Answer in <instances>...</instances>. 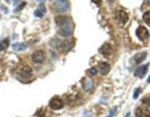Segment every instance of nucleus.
<instances>
[{
  "mask_svg": "<svg viewBox=\"0 0 150 117\" xmlns=\"http://www.w3.org/2000/svg\"><path fill=\"white\" fill-rule=\"evenodd\" d=\"M68 18H65V16H56L55 18V23H56V25H59V26H60V25L64 23L65 20H66Z\"/></svg>",
  "mask_w": 150,
  "mask_h": 117,
  "instance_id": "nucleus-17",
  "label": "nucleus"
},
{
  "mask_svg": "<svg viewBox=\"0 0 150 117\" xmlns=\"http://www.w3.org/2000/svg\"><path fill=\"white\" fill-rule=\"evenodd\" d=\"M13 49H14L15 51H23V50L26 49V45H25V44H14Z\"/></svg>",
  "mask_w": 150,
  "mask_h": 117,
  "instance_id": "nucleus-15",
  "label": "nucleus"
},
{
  "mask_svg": "<svg viewBox=\"0 0 150 117\" xmlns=\"http://www.w3.org/2000/svg\"><path fill=\"white\" fill-rule=\"evenodd\" d=\"M49 106H50V109H53V110H61L63 107H64V102H63V100L60 97H53V99L49 101Z\"/></svg>",
  "mask_w": 150,
  "mask_h": 117,
  "instance_id": "nucleus-4",
  "label": "nucleus"
},
{
  "mask_svg": "<svg viewBox=\"0 0 150 117\" xmlns=\"http://www.w3.org/2000/svg\"><path fill=\"white\" fill-rule=\"evenodd\" d=\"M149 69V64H145L143 66H140V67H138L135 70V75L138 77H144V75L146 74V71H148Z\"/></svg>",
  "mask_w": 150,
  "mask_h": 117,
  "instance_id": "nucleus-10",
  "label": "nucleus"
},
{
  "mask_svg": "<svg viewBox=\"0 0 150 117\" xmlns=\"http://www.w3.org/2000/svg\"><path fill=\"white\" fill-rule=\"evenodd\" d=\"M125 117H130V113H126V116H125Z\"/></svg>",
  "mask_w": 150,
  "mask_h": 117,
  "instance_id": "nucleus-24",
  "label": "nucleus"
},
{
  "mask_svg": "<svg viewBox=\"0 0 150 117\" xmlns=\"http://www.w3.org/2000/svg\"><path fill=\"white\" fill-rule=\"evenodd\" d=\"M136 117H150V111L145 107H139L135 111Z\"/></svg>",
  "mask_w": 150,
  "mask_h": 117,
  "instance_id": "nucleus-9",
  "label": "nucleus"
},
{
  "mask_svg": "<svg viewBox=\"0 0 150 117\" xmlns=\"http://www.w3.org/2000/svg\"><path fill=\"white\" fill-rule=\"evenodd\" d=\"M45 12H46V8H45V5L43 4V3H40V5H39V8L35 10V12H34V15H35L36 18H41L43 15H45Z\"/></svg>",
  "mask_w": 150,
  "mask_h": 117,
  "instance_id": "nucleus-13",
  "label": "nucleus"
},
{
  "mask_svg": "<svg viewBox=\"0 0 150 117\" xmlns=\"http://www.w3.org/2000/svg\"><path fill=\"white\" fill-rule=\"evenodd\" d=\"M99 71L101 72V75H106L109 71H110V65L108 62H100L99 64Z\"/></svg>",
  "mask_w": 150,
  "mask_h": 117,
  "instance_id": "nucleus-12",
  "label": "nucleus"
},
{
  "mask_svg": "<svg viewBox=\"0 0 150 117\" xmlns=\"http://www.w3.org/2000/svg\"><path fill=\"white\" fill-rule=\"evenodd\" d=\"M69 5L70 3L69 1H61V0H58V1H54V10L56 12H65L69 10Z\"/></svg>",
  "mask_w": 150,
  "mask_h": 117,
  "instance_id": "nucleus-3",
  "label": "nucleus"
},
{
  "mask_svg": "<svg viewBox=\"0 0 150 117\" xmlns=\"http://www.w3.org/2000/svg\"><path fill=\"white\" fill-rule=\"evenodd\" d=\"M96 74H98V69L96 67H91L88 70V75H89V76H95Z\"/></svg>",
  "mask_w": 150,
  "mask_h": 117,
  "instance_id": "nucleus-19",
  "label": "nucleus"
},
{
  "mask_svg": "<svg viewBox=\"0 0 150 117\" xmlns=\"http://www.w3.org/2000/svg\"><path fill=\"white\" fill-rule=\"evenodd\" d=\"M83 87H84V90H85L86 92H91V91L94 90V82L90 80V78H86V80L83 82Z\"/></svg>",
  "mask_w": 150,
  "mask_h": 117,
  "instance_id": "nucleus-11",
  "label": "nucleus"
},
{
  "mask_svg": "<svg viewBox=\"0 0 150 117\" xmlns=\"http://www.w3.org/2000/svg\"><path fill=\"white\" fill-rule=\"evenodd\" d=\"M100 54H101L103 56H111V54H113L111 46L109 45V44H105V45H103L101 47H100Z\"/></svg>",
  "mask_w": 150,
  "mask_h": 117,
  "instance_id": "nucleus-8",
  "label": "nucleus"
},
{
  "mask_svg": "<svg viewBox=\"0 0 150 117\" xmlns=\"http://www.w3.org/2000/svg\"><path fill=\"white\" fill-rule=\"evenodd\" d=\"M33 71H31V67L28 65H21L20 67L18 69V76L20 78H26V77H30Z\"/></svg>",
  "mask_w": 150,
  "mask_h": 117,
  "instance_id": "nucleus-2",
  "label": "nucleus"
},
{
  "mask_svg": "<svg viewBox=\"0 0 150 117\" xmlns=\"http://www.w3.org/2000/svg\"><path fill=\"white\" fill-rule=\"evenodd\" d=\"M116 19L120 24H126L128 20H129V16H128V14L125 10H119L118 14H116Z\"/></svg>",
  "mask_w": 150,
  "mask_h": 117,
  "instance_id": "nucleus-7",
  "label": "nucleus"
},
{
  "mask_svg": "<svg viewBox=\"0 0 150 117\" xmlns=\"http://www.w3.org/2000/svg\"><path fill=\"white\" fill-rule=\"evenodd\" d=\"M45 113H46L45 110H44V109H40L39 111L36 112V116H38V117H45Z\"/></svg>",
  "mask_w": 150,
  "mask_h": 117,
  "instance_id": "nucleus-20",
  "label": "nucleus"
},
{
  "mask_svg": "<svg viewBox=\"0 0 150 117\" xmlns=\"http://www.w3.org/2000/svg\"><path fill=\"white\" fill-rule=\"evenodd\" d=\"M8 46H9V39H4V40L0 41V51L5 50Z\"/></svg>",
  "mask_w": 150,
  "mask_h": 117,
  "instance_id": "nucleus-16",
  "label": "nucleus"
},
{
  "mask_svg": "<svg viewBox=\"0 0 150 117\" xmlns=\"http://www.w3.org/2000/svg\"><path fill=\"white\" fill-rule=\"evenodd\" d=\"M33 61L36 62V64H41V62H44V60H45V54H44L41 50H39V51H35L33 54Z\"/></svg>",
  "mask_w": 150,
  "mask_h": 117,
  "instance_id": "nucleus-5",
  "label": "nucleus"
},
{
  "mask_svg": "<svg viewBox=\"0 0 150 117\" xmlns=\"http://www.w3.org/2000/svg\"><path fill=\"white\" fill-rule=\"evenodd\" d=\"M25 5H26V4H25V3H21V4H20V6H19V8H16V9H15V11H19V10H20V9H23Z\"/></svg>",
  "mask_w": 150,
  "mask_h": 117,
  "instance_id": "nucleus-22",
  "label": "nucleus"
},
{
  "mask_svg": "<svg viewBox=\"0 0 150 117\" xmlns=\"http://www.w3.org/2000/svg\"><path fill=\"white\" fill-rule=\"evenodd\" d=\"M140 92H141V88H139L138 87L136 90H135V92H134V95H133V97H134V100L135 99H138V97H139V95H140Z\"/></svg>",
  "mask_w": 150,
  "mask_h": 117,
  "instance_id": "nucleus-21",
  "label": "nucleus"
},
{
  "mask_svg": "<svg viewBox=\"0 0 150 117\" xmlns=\"http://www.w3.org/2000/svg\"><path fill=\"white\" fill-rule=\"evenodd\" d=\"M136 35H138V37H139L141 41H144V40H146L148 39V36H149V31L145 29L144 26H139L136 29Z\"/></svg>",
  "mask_w": 150,
  "mask_h": 117,
  "instance_id": "nucleus-6",
  "label": "nucleus"
},
{
  "mask_svg": "<svg viewBox=\"0 0 150 117\" xmlns=\"http://www.w3.org/2000/svg\"><path fill=\"white\" fill-rule=\"evenodd\" d=\"M143 19H144V21H145L146 24L150 25V11H145V12H144Z\"/></svg>",
  "mask_w": 150,
  "mask_h": 117,
  "instance_id": "nucleus-18",
  "label": "nucleus"
},
{
  "mask_svg": "<svg viewBox=\"0 0 150 117\" xmlns=\"http://www.w3.org/2000/svg\"><path fill=\"white\" fill-rule=\"evenodd\" d=\"M146 56H148V54H146L145 51L138 54V55H135V56L133 58V62H135V64H140V62H141L143 60H145Z\"/></svg>",
  "mask_w": 150,
  "mask_h": 117,
  "instance_id": "nucleus-14",
  "label": "nucleus"
},
{
  "mask_svg": "<svg viewBox=\"0 0 150 117\" xmlns=\"http://www.w3.org/2000/svg\"><path fill=\"white\" fill-rule=\"evenodd\" d=\"M73 30H74V25L71 23L70 19L68 18L66 20L59 26V35H61L64 37H69L70 35H73Z\"/></svg>",
  "mask_w": 150,
  "mask_h": 117,
  "instance_id": "nucleus-1",
  "label": "nucleus"
},
{
  "mask_svg": "<svg viewBox=\"0 0 150 117\" xmlns=\"http://www.w3.org/2000/svg\"><path fill=\"white\" fill-rule=\"evenodd\" d=\"M146 103H148V105L150 106V97H149V99H148V100H146Z\"/></svg>",
  "mask_w": 150,
  "mask_h": 117,
  "instance_id": "nucleus-23",
  "label": "nucleus"
}]
</instances>
